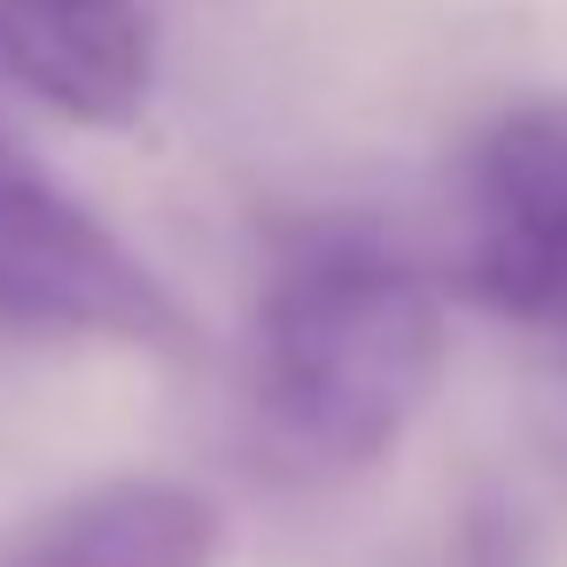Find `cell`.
<instances>
[{"label":"cell","mask_w":567,"mask_h":567,"mask_svg":"<svg viewBox=\"0 0 567 567\" xmlns=\"http://www.w3.org/2000/svg\"><path fill=\"white\" fill-rule=\"evenodd\" d=\"M458 567H520V536L505 513H474L466 520V544H458Z\"/></svg>","instance_id":"6"},{"label":"cell","mask_w":567,"mask_h":567,"mask_svg":"<svg viewBox=\"0 0 567 567\" xmlns=\"http://www.w3.org/2000/svg\"><path fill=\"white\" fill-rule=\"evenodd\" d=\"M443 381L435 280L358 218L296 226L257 296V412L319 474L381 466Z\"/></svg>","instance_id":"1"},{"label":"cell","mask_w":567,"mask_h":567,"mask_svg":"<svg viewBox=\"0 0 567 567\" xmlns=\"http://www.w3.org/2000/svg\"><path fill=\"white\" fill-rule=\"evenodd\" d=\"M0 334L179 350L187 303L71 187L0 141Z\"/></svg>","instance_id":"2"},{"label":"cell","mask_w":567,"mask_h":567,"mask_svg":"<svg viewBox=\"0 0 567 567\" xmlns=\"http://www.w3.org/2000/svg\"><path fill=\"white\" fill-rule=\"evenodd\" d=\"M458 288L513 327H567V94H520L474 133Z\"/></svg>","instance_id":"3"},{"label":"cell","mask_w":567,"mask_h":567,"mask_svg":"<svg viewBox=\"0 0 567 567\" xmlns=\"http://www.w3.org/2000/svg\"><path fill=\"white\" fill-rule=\"evenodd\" d=\"M226 513L172 474H117L0 536V567H218Z\"/></svg>","instance_id":"5"},{"label":"cell","mask_w":567,"mask_h":567,"mask_svg":"<svg viewBox=\"0 0 567 567\" xmlns=\"http://www.w3.org/2000/svg\"><path fill=\"white\" fill-rule=\"evenodd\" d=\"M0 86L79 133H117L156 94V24L141 0H0Z\"/></svg>","instance_id":"4"}]
</instances>
